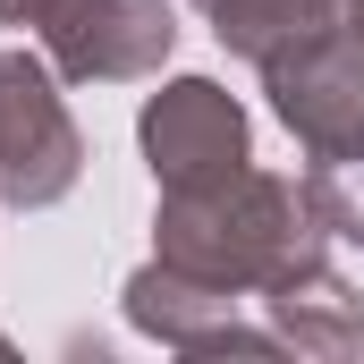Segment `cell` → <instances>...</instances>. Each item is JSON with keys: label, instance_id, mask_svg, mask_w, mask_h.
Returning a JSON list of instances; mask_svg holds the SVG:
<instances>
[{"label": "cell", "instance_id": "cell-1", "mask_svg": "<svg viewBox=\"0 0 364 364\" xmlns=\"http://www.w3.org/2000/svg\"><path fill=\"white\" fill-rule=\"evenodd\" d=\"M305 212H314V195H296L288 178H263V170L170 195L161 203V272L220 288V296H237L255 279H288L296 263H314Z\"/></svg>", "mask_w": 364, "mask_h": 364}, {"label": "cell", "instance_id": "cell-2", "mask_svg": "<svg viewBox=\"0 0 364 364\" xmlns=\"http://www.w3.org/2000/svg\"><path fill=\"white\" fill-rule=\"evenodd\" d=\"M0 26H43L68 77H144L178 34L161 0H0Z\"/></svg>", "mask_w": 364, "mask_h": 364}, {"label": "cell", "instance_id": "cell-3", "mask_svg": "<svg viewBox=\"0 0 364 364\" xmlns=\"http://www.w3.org/2000/svg\"><path fill=\"white\" fill-rule=\"evenodd\" d=\"M77 119L51 93L34 51H0V195L9 203H60L77 186Z\"/></svg>", "mask_w": 364, "mask_h": 364}, {"label": "cell", "instance_id": "cell-4", "mask_svg": "<svg viewBox=\"0 0 364 364\" xmlns=\"http://www.w3.org/2000/svg\"><path fill=\"white\" fill-rule=\"evenodd\" d=\"M144 153H153V178L161 195H195V186H220L246 170V119L237 102L203 77L170 85L153 110H144Z\"/></svg>", "mask_w": 364, "mask_h": 364}, {"label": "cell", "instance_id": "cell-5", "mask_svg": "<svg viewBox=\"0 0 364 364\" xmlns=\"http://www.w3.org/2000/svg\"><path fill=\"white\" fill-rule=\"evenodd\" d=\"M203 9H212V34L246 60H279L288 43L331 26V0H203Z\"/></svg>", "mask_w": 364, "mask_h": 364}]
</instances>
